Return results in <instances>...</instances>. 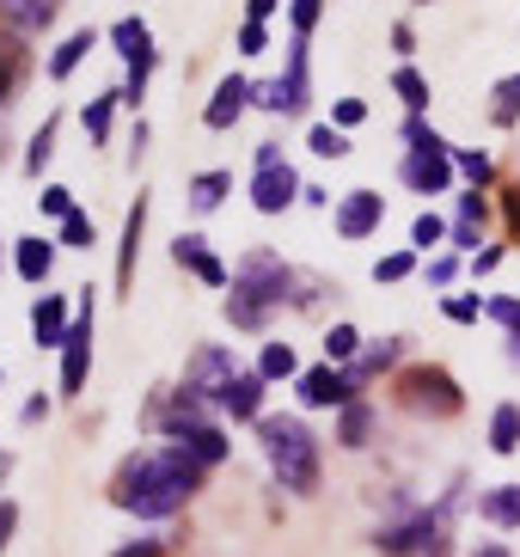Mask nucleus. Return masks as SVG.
<instances>
[{
  "label": "nucleus",
  "mask_w": 520,
  "mask_h": 557,
  "mask_svg": "<svg viewBox=\"0 0 520 557\" xmlns=\"http://www.w3.org/2000/svg\"><path fill=\"white\" fill-rule=\"evenodd\" d=\"M276 7H282V0H245V18H258V25H263V18L276 13Z\"/></svg>",
  "instance_id": "4d7b16f0"
},
{
  "label": "nucleus",
  "mask_w": 520,
  "mask_h": 557,
  "mask_svg": "<svg viewBox=\"0 0 520 557\" xmlns=\"http://www.w3.org/2000/svg\"><path fill=\"white\" fill-rule=\"evenodd\" d=\"M447 233H454V227H447V221H441V214H417V221H410V246H417V251H429V246H441V239H447Z\"/></svg>",
  "instance_id": "e433bc0d"
},
{
  "label": "nucleus",
  "mask_w": 520,
  "mask_h": 557,
  "mask_svg": "<svg viewBox=\"0 0 520 557\" xmlns=\"http://www.w3.org/2000/svg\"><path fill=\"white\" fill-rule=\"evenodd\" d=\"M490 116H496V123H515L520 116V74H508V81L496 86V111Z\"/></svg>",
  "instance_id": "c03bdc74"
},
{
  "label": "nucleus",
  "mask_w": 520,
  "mask_h": 557,
  "mask_svg": "<svg viewBox=\"0 0 520 557\" xmlns=\"http://www.w3.org/2000/svg\"><path fill=\"white\" fill-rule=\"evenodd\" d=\"M13 74H18V44H7V37H0V99L13 92Z\"/></svg>",
  "instance_id": "de8ad7c7"
},
{
  "label": "nucleus",
  "mask_w": 520,
  "mask_h": 557,
  "mask_svg": "<svg viewBox=\"0 0 520 557\" xmlns=\"http://www.w3.org/2000/svg\"><path fill=\"white\" fill-rule=\"evenodd\" d=\"M263 50H270V32H263L258 18H245L239 25V55H263Z\"/></svg>",
  "instance_id": "49530a36"
},
{
  "label": "nucleus",
  "mask_w": 520,
  "mask_h": 557,
  "mask_svg": "<svg viewBox=\"0 0 520 557\" xmlns=\"http://www.w3.org/2000/svg\"><path fill=\"white\" fill-rule=\"evenodd\" d=\"M13 533H18V503H0V552H7Z\"/></svg>",
  "instance_id": "603ef678"
},
{
  "label": "nucleus",
  "mask_w": 520,
  "mask_h": 557,
  "mask_svg": "<svg viewBox=\"0 0 520 557\" xmlns=\"http://www.w3.org/2000/svg\"><path fill=\"white\" fill-rule=\"evenodd\" d=\"M263 386H270V380H263L258 368H251V374L239 368V374H233L221 393H214V405L227 410L233 423H258V417H263Z\"/></svg>",
  "instance_id": "9b49d317"
},
{
  "label": "nucleus",
  "mask_w": 520,
  "mask_h": 557,
  "mask_svg": "<svg viewBox=\"0 0 520 557\" xmlns=\"http://www.w3.org/2000/svg\"><path fill=\"white\" fill-rule=\"evenodd\" d=\"M288 282H294V270L276 258V251H245L239 270H233V288H239V295H251V300H263V307H282Z\"/></svg>",
  "instance_id": "423d86ee"
},
{
  "label": "nucleus",
  "mask_w": 520,
  "mask_h": 557,
  "mask_svg": "<svg viewBox=\"0 0 520 557\" xmlns=\"http://www.w3.org/2000/svg\"><path fill=\"white\" fill-rule=\"evenodd\" d=\"M454 276H459V258H435V263H429V282H435V288H447Z\"/></svg>",
  "instance_id": "8fccbe9b"
},
{
  "label": "nucleus",
  "mask_w": 520,
  "mask_h": 557,
  "mask_svg": "<svg viewBox=\"0 0 520 557\" xmlns=\"http://www.w3.org/2000/svg\"><path fill=\"white\" fill-rule=\"evenodd\" d=\"M392 92H398V99L410 104V116H417V111L429 104V81L417 74V67H398V74H392Z\"/></svg>",
  "instance_id": "473e14b6"
},
{
  "label": "nucleus",
  "mask_w": 520,
  "mask_h": 557,
  "mask_svg": "<svg viewBox=\"0 0 520 557\" xmlns=\"http://www.w3.org/2000/svg\"><path fill=\"white\" fill-rule=\"evenodd\" d=\"M81 312H74V331L62 344V393L81 398L86 393V374H92V288H81Z\"/></svg>",
  "instance_id": "0eeeda50"
},
{
  "label": "nucleus",
  "mask_w": 520,
  "mask_h": 557,
  "mask_svg": "<svg viewBox=\"0 0 520 557\" xmlns=\"http://www.w3.org/2000/svg\"><path fill=\"white\" fill-rule=\"evenodd\" d=\"M325 18V0H288V25L294 37H312V25Z\"/></svg>",
  "instance_id": "ea45409f"
},
{
  "label": "nucleus",
  "mask_w": 520,
  "mask_h": 557,
  "mask_svg": "<svg viewBox=\"0 0 520 557\" xmlns=\"http://www.w3.org/2000/svg\"><path fill=\"white\" fill-rule=\"evenodd\" d=\"M62 0H0V18L13 25V32H44L49 18H55Z\"/></svg>",
  "instance_id": "412c9836"
},
{
  "label": "nucleus",
  "mask_w": 520,
  "mask_h": 557,
  "mask_svg": "<svg viewBox=\"0 0 520 557\" xmlns=\"http://www.w3.org/2000/svg\"><path fill=\"white\" fill-rule=\"evenodd\" d=\"M251 104L258 111H294V99H288V81H263V86H251Z\"/></svg>",
  "instance_id": "58836bf2"
},
{
  "label": "nucleus",
  "mask_w": 520,
  "mask_h": 557,
  "mask_svg": "<svg viewBox=\"0 0 520 557\" xmlns=\"http://www.w3.org/2000/svg\"><path fill=\"white\" fill-rule=\"evenodd\" d=\"M405 141H410V153H405V165H398V178H405L417 197H441V190L454 184V148H447L435 129H423V116L405 123Z\"/></svg>",
  "instance_id": "7ed1b4c3"
},
{
  "label": "nucleus",
  "mask_w": 520,
  "mask_h": 557,
  "mask_svg": "<svg viewBox=\"0 0 520 557\" xmlns=\"http://www.w3.org/2000/svg\"><path fill=\"white\" fill-rule=\"evenodd\" d=\"M490 447H496V454H515V447H520V405H496V410H490Z\"/></svg>",
  "instance_id": "393cba45"
},
{
  "label": "nucleus",
  "mask_w": 520,
  "mask_h": 557,
  "mask_svg": "<svg viewBox=\"0 0 520 557\" xmlns=\"http://www.w3.org/2000/svg\"><path fill=\"white\" fill-rule=\"evenodd\" d=\"M227 319H233V325H239V331H263V319H270V307L233 288V300H227Z\"/></svg>",
  "instance_id": "72a5a7b5"
},
{
  "label": "nucleus",
  "mask_w": 520,
  "mask_h": 557,
  "mask_svg": "<svg viewBox=\"0 0 520 557\" xmlns=\"http://www.w3.org/2000/svg\"><path fill=\"white\" fill-rule=\"evenodd\" d=\"M141 227H147V197H135L129 221H123V246H116V288L135 282V258H141Z\"/></svg>",
  "instance_id": "6ab92c4d"
},
{
  "label": "nucleus",
  "mask_w": 520,
  "mask_h": 557,
  "mask_svg": "<svg viewBox=\"0 0 520 557\" xmlns=\"http://www.w3.org/2000/svg\"><path fill=\"white\" fill-rule=\"evenodd\" d=\"M356 356H361V331L356 325H331L325 331V361L331 368H349Z\"/></svg>",
  "instance_id": "c85d7f7f"
},
{
  "label": "nucleus",
  "mask_w": 520,
  "mask_h": 557,
  "mask_svg": "<svg viewBox=\"0 0 520 557\" xmlns=\"http://www.w3.org/2000/svg\"><path fill=\"white\" fill-rule=\"evenodd\" d=\"M67 331H74V319H67V295H37V307H32V337H37V349H62Z\"/></svg>",
  "instance_id": "2eb2a0df"
},
{
  "label": "nucleus",
  "mask_w": 520,
  "mask_h": 557,
  "mask_svg": "<svg viewBox=\"0 0 520 557\" xmlns=\"http://www.w3.org/2000/svg\"><path fill=\"white\" fill-rule=\"evenodd\" d=\"M392 361H398V344H380V349H368V356H356L343 374H349V386H368L374 374H386Z\"/></svg>",
  "instance_id": "bb28decb"
},
{
  "label": "nucleus",
  "mask_w": 520,
  "mask_h": 557,
  "mask_svg": "<svg viewBox=\"0 0 520 557\" xmlns=\"http://www.w3.org/2000/svg\"><path fill=\"white\" fill-rule=\"evenodd\" d=\"M202 472H209V466L178 442L160 447V454H135V459H123V472H116L111 503L129 508V515H141V521H165V515H178V508L196 496Z\"/></svg>",
  "instance_id": "f257e3e1"
},
{
  "label": "nucleus",
  "mask_w": 520,
  "mask_h": 557,
  "mask_svg": "<svg viewBox=\"0 0 520 557\" xmlns=\"http://www.w3.org/2000/svg\"><path fill=\"white\" fill-rule=\"evenodd\" d=\"M55 246H67V251H92V246H98L92 214H81V209L67 214V221H62V239H55Z\"/></svg>",
  "instance_id": "7c9ffc66"
},
{
  "label": "nucleus",
  "mask_w": 520,
  "mask_h": 557,
  "mask_svg": "<svg viewBox=\"0 0 520 557\" xmlns=\"http://www.w3.org/2000/svg\"><path fill=\"white\" fill-rule=\"evenodd\" d=\"M478 508H484V521H496V527H520V484H496Z\"/></svg>",
  "instance_id": "b1692460"
},
{
  "label": "nucleus",
  "mask_w": 520,
  "mask_h": 557,
  "mask_svg": "<svg viewBox=\"0 0 520 557\" xmlns=\"http://www.w3.org/2000/svg\"><path fill=\"white\" fill-rule=\"evenodd\" d=\"M37 209L67 221V214H74V190H67V184H44V190H37Z\"/></svg>",
  "instance_id": "a19ab883"
},
{
  "label": "nucleus",
  "mask_w": 520,
  "mask_h": 557,
  "mask_svg": "<svg viewBox=\"0 0 520 557\" xmlns=\"http://www.w3.org/2000/svg\"><path fill=\"white\" fill-rule=\"evenodd\" d=\"M508 227L520 233V184H515V190H508Z\"/></svg>",
  "instance_id": "bf43d9fd"
},
{
  "label": "nucleus",
  "mask_w": 520,
  "mask_h": 557,
  "mask_svg": "<svg viewBox=\"0 0 520 557\" xmlns=\"http://www.w3.org/2000/svg\"><path fill=\"white\" fill-rule=\"evenodd\" d=\"M258 374H263V380H294V374H300V361H294V349H288V344H263Z\"/></svg>",
  "instance_id": "c756f323"
},
{
  "label": "nucleus",
  "mask_w": 520,
  "mask_h": 557,
  "mask_svg": "<svg viewBox=\"0 0 520 557\" xmlns=\"http://www.w3.org/2000/svg\"><path fill=\"white\" fill-rule=\"evenodd\" d=\"M172 258H178L196 282H209V288H227V282H233L227 263L209 251V239H202V233H178V239H172Z\"/></svg>",
  "instance_id": "f8f14e48"
},
{
  "label": "nucleus",
  "mask_w": 520,
  "mask_h": 557,
  "mask_svg": "<svg viewBox=\"0 0 520 557\" xmlns=\"http://www.w3.org/2000/svg\"><path fill=\"white\" fill-rule=\"evenodd\" d=\"M307 148L319 153V160H343V153H349V135H343V129H331V123H312Z\"/></svg>",
  "instance_id": "c9c22d12"
},
{
  "label": "nucleus",
  "mask_w": 520,
  "mask_h": 557,
  "mask_svg": "<svg viewBox=\"0 0 520 557\" xmlns=\"http://www.w3.org/2000/svg\"><path fill=\"white\" fill-rule=\"evenodd\" d=\"M368 435H374V410L361 405V398H356V405H343L337 442H343V447H368Z\"/></svg>",
  "instance_id": "a878e982"
},
{
  "label": "nucleus",
  "mask_w": 520,
  "mask_h": 557,
  "mask_svg": "<svg viewBox=\"0 0 520 557\" xmlns=\"http://www.w3.org/2000/svg\"><path fill=\"white\" fill-rule=\"evenodd\" d=\"M300 405H312V410H325V405H356V386H349V374L343 368H307L300 374Z\"/></svg>",
  "instance_id": "ddd939ff"
},
{
  "label": "nucleus",
  "mask_w": 520,
  "mask_h": 557,
  "mask_svg": "<svg viewBox=\"0 0 520 557\" xmlns=\"http://www.w3.org/2000/svg\"><path fill=\"white\" fill-rule=\"evenodd\" d=\"M361 116H368V99H337V104H331V129L349 135V129L361 123Z\"/></svg>",
  "instance_id": "a18cd8bd"
},
{
  "label": "nucleus",
  "mask_w": 520,
  "mask_h": 557,
  "mask_svg": "<svg viewBox=\"0 0 520 557\" xmlns=\"http://www.w3.org/2000/svg\"><path fill=\"white\" fill-rule=\"evenodd\" d=\"M380 221H386V197H380V190H349V197L337 202L343 239H368V233H380Z\"/></svg>",
  "instance_id": "9d476101"
},
{
  "label": "nucleus",
  "mask_w": 520,
  "mask_h": 557,
  "mask_svg": "<svg viewBox=\"0 0 520 557\" xmlns=\"http://www.w3.org/2000/svg\"><path fill=\"white\" fill-rule=\"evenodd\" d=\"M111 44H116V55L129 62V81H123V104H141L147 74H153V32H147L141 18H116V25H111Z\"/></svg>",
  "instance_id": "39448f33"
},
{
  "label": "nucleus",
  "mask_w": 520,
  "mask_h": 557,
  "mask_svg": "<svg viewBox=\"0 0 520 557\" xmlns=\"http://www.w3.org/2000/svg\"><path fill=\"white\" fill-rule=\"evenodd\" d=\"M18 417H25V423H44V417H49V398H44V393L25 398V410H18Z\"/></svg>",
  "instance_id": "6e6d98bb"
},
{
  "label": "nucleus",
  "mask_w": 520,
  "mask_h": 557,
  "mask_svg": "<svg viewBox=\"0 0 520 557\" xmlns=\"http://www.w3.org/2000/svg\"><path fill=\"white\" fill-rule=\"evenodd\" d=\"M245 104H251V81L227 74V81L214 86V99L202 104V123H209V129H233V123L245 116Z\"/></svg>",
  "instance_id": "dca6fc26"
},
{
  "label": "nucleus",
  "mask_w": 520,
  "mask_h": 557,
  "mask_svg": "<svg viewBox=\"0 0 520 557\" xmlns=\"http://www.w3.org/2000/svg\"><path fill=\"white\" fill-rule=\"evenodd\" d=\"M454 172L466 184H472V190H484L490 184V153H466V148H454Z\"/></svg>",
  "instance_id": "4c0bfd02"
},
{
  "label": "nucleus",
  "mask_w": 520,
  "mask_h": 557,
  "mask_svg": "<svg viewBox=\"0 0 520 557\" xmlns=\"http://www.w3.org/2000/svg\"><path fill=\"white\" fill-rule=\"evenodd\" d=\"M294 197H300V178H294L288 165H263L258 178H251V209L258 214H282Z\"/></svg>",
  "instance_id": "4468645a"
},
{
  "label": "nucleus",
  "mask_w": 520,
  "mask_h": 557,
  "mask_svg": "<svg viewBox=\"0 0 520 557\" xmlns=\"http://www.w3.org/2000/svg\"><path fill=\"white\" fill-rule=\"evenodd\" d=\"M13 270L25 282H49V270H55V239H44V233H25V239H13Z\"/></svg>",
  "instance_id": "a211bd4d"
},
{
  "label": "nucleus",
  "mask_w": 520,
  "mask_h": 557,
  "mask_svg": "<svg viewBox=\"0 0 520 557\" xmlns=\"http://www.w3.org/2000/svg\"><path fill=\"white\" fill-rule=\"evenodd\" d=\"M410 270H417V251H386V258L374 263V282H405Z\"/></svg>",
  "instance_id": "37998d69"
},
{
  "label": "nucleus",
  "mask_w": 520,
  "mask_h": 557,
  "mask_svg": "<svg viewBox=\"0 0 520 557\" xmlns=\"http://www.w3.org/2000/svg\"><path fill=\"white\" fill-rule=\"evenodd\" d=\"M233 374H239V368H233V356H227V349H196L190 380H184V386H190V393H202V398H214V393H221V386H227Z\"/></svg>",
  "instance_id": "f3484780"
},
{
  "label": "nucleus",
  "mask_w": 520,
  "mask_h": 557,
  "mask_svg": "<svg viewBox=\"0 0 520 557\" xmlns=\"http://www.w3.org/2000/svg\"><path fill=\"white\" fill-rule=\"evenodd\" d=\"M392 50L410 55V50H417V32H410V25H392Z\"/></svg>",
  "instance_id": "5fc2aeb1"
},
{
  "label": "nucleus",
  "mask_w": 520,
  "mask_h": 557,
  "mask_svg": "<svg viewBox=\"0 0 520 557\" xmlns=\"http://www.w3.org/2000/svg\"><path fill=\"white\" fill-rule=\"evenodd\" d=\"M227 190H233V172H196V178H190V209L196 214L221 209V202H227Z\"/></svg>",
  "instance_id": "5701e85b"
},
{
  "label": "nucleus",
  "mask_w": 520,
  "mask_h": 557,
  "mask_svg": "<svg viewBox=\"0 0 520 557\" xmlns=\"http://www.w3.org/2000/svg\"><path fill=\"white\" fill-rule=\"evenodd\" d=\"M484 312L490 319H503L508 337H520V300H484Z\"/></svg>",
  "instance_id": "09e8293b"
},
{
  "label": "nucleus",
  "mask_w": 520,
  "mask_h": 557,
  "mask_svg": "<svg viewBox=\"0 0 520 557\" xmlns=\"http://www.w3.org/2000/svg\"><path fill=\"white\" fill-rule=\"evenodd\" d=\"M508 356H515V361H520V337H508Z\"/></svg>",
  "instance_id": "680f3d73"
},
{
  "label": "nucleus",
  "mask_w": 520,
  "mask_h": 557,
  "mask_svg": "<svg viewBox=\"0 0 520 557\" xmlns=\"http://www.w3.org/2000/svg\"><path fill=\"white\" fill-rule=\"evenodd\" d=\"M178 447H190V454L202 459V466H221V459H227V435H221V429H214V423L190 429V435H184Z\"/></svg>",
  "instance_id": "cd10ccee"
},
{
  "label": "nucleus",
  "mask_w": 520,
  "mask_h": 557,
  "mask_svg": "<svg viewBox=\"0 0 520 557\" xmlns=\"http://www.w3.org/2000/svg\"><path fill=\"white\" fill-rule=\"evenodd\" d=\"M116 104H123V92H98V99L86 104V135H92V141L111 135V111H116Z\"/></svg>",
  "instance_id": "f704fd0d"
},
{
  "label": "nucleus",
  "mask_w": 520,
  "mask_h": 557,
  "mask_svg": "<svg viewBox=\"0 0 520 557\" xmlns=\"http://www.w3.org/2000/svg\"><path fill=\"white\" fill-rule=\"evenodd\" d=\"M472 557H508V552H503V545H478Z\"/></svg>",
  "instance_id": "052dcab7"
},
{
  "label": "nucleus",
  "mask_w": 520,
  "mask_h": 557,
  "mask_svg": "<svg viewBox=\"0 0 520 557\" xmlns=\"http://www.w3.org/2000/svg\"><path fill=\"white\" fill-rule=\"evenodd\" d=\"M435 515H405V521H392V527H380V552L386 557H410V552H435Z\"/></svg>",
  "instance_id": "1a4fd4ad"
},
{
  "label": "nucleus",
  "mask_w": 520,
  "mask_h": 557,
  "mask_svg": "<svg viewBox=\"0 0 520 557\" xmlns=\"http://www.w3.org/2000/svg\"><path fill=\"white\" fill-rule=\"evenodd\" d=\"M55 129H62V123H55V116H44V129H37L32 148H25V172H32V178L49 165V153H55Z\"/></svg>",
  "instance_id": "2f4dec72"
},
{
  "label": "nucleus",
  "mask_w": 520,
  "mask_h": 557,
  "mask_svg": "<svg viewBox=\"0 0 520 557\" xmlns=\"http://www.w3.org/2000/svg\"><path fill=\"white\" fill-rule=\"evenodd\" d=\"M496 263H503V246H484V251H478V258H472V276H490Z\"/></svg>",
  "instance_id": "864d4df0"
},
{
  "label": "nucleus",
  "mask_w": 520,
  "mask_h": 557,
  "mask_svg": "<svg viewBox=\"0 0 520 557\" xmlns=\"http://www.w3.org/2000/svg\"><path fill=\"white\" fill-rule=\"evenodd\" d=\"M258 442H263L270 472L282 478V491L307 496L319 484V442H312V429L300 417H258Z\"/></svg>",
  "instance_id": "f03ea898"
},
{
  "label": "nucleus",
  "mask_w": 520,
  "mask_h": 557,
  "mask_svg": "<svg viewBox=\"0 0 520 557\" xmlns=\"http://www.w3.org/2000/svg\"><path fill=\"white\" fill-rule=\"evenodd\" d=\"M86 50H98V32H92V25H81L74 37H62V50L49 55V81H67V74L86 62Z\"/></svg>",
  "instance_id": "4be33fe9"
},
{
  "label": "nucleus",
  "mask_w": 520,
  "mask_h": 557,
  "mask_svg": "<svg viewBox=\"0 0 520 557\" xmlns=\"http://www.w3.org/2000/svg\"><path fill=\"white\" fill-rule=\"evenodd\" d=\"M209 423V410H202V393H190V386H178L172 398H160L153 405V429H165L172 442H184L190 429H202Z\"/></svg>",
  "instance_id": "6e6552de"
},
{
  "label": "nucleus",
  "mask_w": 520,
  "mask_h": 557,
  "mask_svg": "<svg viewBox=\"0 0 520 557\" xmlns=\"http://www.w3.org/2000/svg\"><path fill=\"white\" fill-rule=\"evenodd\" d=\"M398 398H405V410H429V417H459V380L447 374V368H435V361H417V368H405L398 374Z\"/></svg>",
  "instance_id": "20e7f679"
},
{
  "label": "nucleus",
  "mask_w": 520,
  "mask_h": 557,
  "mask_svg": "<svg viewBox=\"0 0 520 557\" xmlns=\"http://www.w3.org/2000/svg\"><path fill=\"white\" fill-rule=\"evenodd\" d=\"M263 165H288V160H282L276 141H263V148H258V172H263Z\"/></svg>",
  "instance_id": "13d9d810"
},
{
  "label": "nucleus",
  "mask_w": 520,
  "mask_h": 557,
  "mask_svg": "<svg viewBox=\"0 0 520 557\" xmlns=\"http://www.w3.org/2000/svg\"><path fill=\"white\" fill-rule=\"evenodd\" d=\"M478 227H484V197H478V190H466V197H459V221H454V233H447V239H454V251H472V258H478V246H484V239H478Z\"/></svg>",
  "instance_id": "aec40b11"
},
{
  "label": "nucleus",
  "mask_w": 520,
  "mask_h": 557,
  "mask_svg": "<svg viewBox=\"0 0 520 557\" xmlns=\"http://www.w3.org/2000/svg\"><path fill=\"white\" fill-rule=\"evenodd\" d=\"M441 312H447L454 325H478V319H484V300H478V295H447V300H441Z\"/></svg>",
  "instance_id": "79ce46f5"
},
{
  "label": "nucleus",
  "mask_w": 520,
  "mask_h": 557,
  "mask_svg": "<svg viewBox=\"0 0 520 557\" xmlns=\"http://www.w3.org/2000/svg\"><path fill=\"white\" fill-rule=\"evenodd\" d=\"M111 557H165V545L160 540H129L123 552H111Z\"/></svg>",
  "instance_id": "3c124183"
}]
</instances>
